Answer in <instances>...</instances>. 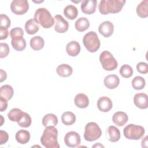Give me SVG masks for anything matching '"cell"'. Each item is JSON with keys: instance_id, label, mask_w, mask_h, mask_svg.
Returning <instances> with one entry per match:
<instances>
[{"instance_id": "cell-1", "label": "cell", "mask_w": 148, "mask_h": 148, "mask_svg": "<svg viewBox=\"0 0 148 148\" xmlns=\"http://www.w3.org/2000/svg\"><path fill=\"white\" fill-rule=\"evenodd\" d=\"M58 131L54 127H46L40 138L42 145L46 148H59L57 140Z\"/></svg>"}, {"instance_id": "cell-2", "label": "cell", "mask_w": 148, "mask_h": 148, "mask_svg": "<svg viewBox=\"0 0 148 148\" xmlns=\"http://www.w3.org/2000/svg\"><path fill=\"white\" fill-rule=\"evenodd\" d=\"M125 3V0H102L99 4V11L104 15L117 13L121 10Z\"/></svg>"}, {"instance_id": "cell-3", "label": "cell", "mask_w": 148, "mask_h": 148, "mask_svg": "<svg viewBox=\"0 0 148 148\" xmlns=\"http://www.w3.org/2000/svg\"><path fill=\"white\" fill-rule=\"evenodd\" d=\"M34 19L45 28H49L54 24V18L50 12L44 8H39L35 11Z\"/></svg>"}, {"instance_id": "cell-4", "label": "cell", "mask_w": 148, "mask_h": 148, "mask_svg": "<svg viewBox=\"0 0 148 148\" xmlns=\"http://www.w3.org/2000/svg\"><path fill=\"white\" fill-rule=\"evenodd\" d=\"M83 43L86 49L91 53L96 52L101 45L98 35L94 31H90L86 34L83 38Z\"/></svg>"}, {"instance_id": "cell-5", "label": "cell", "mask_w": 148, "mask_h": 148, "mask_svg": "<svg viewBox=\"0 0 148 148\" xmlns=\"http://www.w3.org/2000/svg\"><path fill=\"white\" fill-rule=\"evenodd\" d=\"M145 128L138 125L130 124L127 125L123 130L124 136L131 140H139L144 135Z\"/></svg>"}, {"instance_id": "cell-6", "label": "cell", "mask_w": 148, "mask_h": 148, "mask_svg": "<svg viewBox=\"0 0 148 148\" xmlns=\"http://www.w3.org/2000/svg\"><path fill=\"white\" fill-rule=\"evenodd\" d=\"M102 135V131L95 122L87 123L85 127L84 138L88 142H92L99 139Z\"/></svg>"}, {"instance_id": "cell-7", "label": "cell", "mask_w": 148, "mask_h": 148, "mask_svg": "<svg viewBox=\"0 0 148 148\" xmlns=\"http://www.w3.org/2000/svg\"><path fill=\"white\" fill-rule=\"evenodd\" d=\"M99 61L103 68L108 71L115 69L118 64L113 56L108 51H102L99 56Z\"/></svg>"}, {"instance_id": "cell-8", "label": "cell", "mask_w": 148, "mask_h": 148, "mask_svg": "<svg viewBox=\"0 0 148 148\" xmlns=\"http://www.w3.org/2000/svg\"><path fill=\"white\" fill-rule=\"evenodd\" d=\"M29 9V4L27 0H13L10 4L12 12L17 15L25 14Z\"/></svg>"}, {"instance_id": "cell-9", "label": "cell", "mask_w": 148, "mask_h": 148, "mask_svg": "<svg viewBox=\"0 0 148 148\" xmlns=\"http://www.w3.org/2000/svg\"><path fill=\"white\" fill-rule=\"evenodd\" d=\"M64 142L65 145L69 147H76L78 146L81 142V139L79 134L75 131H70L66 134L64 137Z\"/></svg>"}, {"instance_id": "cell-10", "label": "cell", "mask_w": 148, "mask_h": 148, "mask_svg": "<svg viewBox=\"0 0 148 148\" xmlns=\"http://www.w3.org/2000/svg\"><path fill=\"white\" fill-rule=\"evenodd\" d=\"M54 30L58 33H64L66 32L69 28L68 22L60 14H57L54 17Z\"/></svg>"}, {"instance_id": "cell-11", "label": "cell", "mask_w": 148, "mask_h": 148, "mask_svg": "<svg viewBox=\"0 0 148 148\" xmlns=\"http://www.w3.org/2000/svg\"><path fill=\"white\" fill-rule=\"evenodd\" d=\"M134 103L135 106L140 109H145L148 107V97L146 94L137 93L134 95Z\"/></svg>"}, {"instance_id": "cell-12", "label": "cell", "mask_w": 148, "mask_h": 148, "mask_svg": "<svg viewBox=\"0 0 148 148\" xmlns=\"http://www.w3.org/2000/svg\"><path fill=\"white\" fill-rule=\"evenodd\" d=\"M97 1L96 0H84L82 1L81 9L83 13L91 14L95 12Z\"/></svg>"}, {"instance_id": "cell-13", "label": "cell", "mask_w": 148, "mask_h": 148, "mask_svg": "<svg viewBox=\"0 0 148 148\" xmlns=\"http://www.w3.org/2000/svg\"><path fill=\"white\" fill-rule=\"evenodd\" d=\"M113 30L114 25L109 21H105L102 23L98 27L99 32L105 38L110 36L113 34Z\"/></svg>"}, {"instance_id": "cell-14", "label": "cell", "mask_w": 148, "mask_h": 148, "mask_svg": "<svg viewBox=\"0 0 148 148\" xmlns=\"http://www.w3.org/2000/svg\"><path fill=\"white\" fill-rule=\"evenodd\" d=\"M113 106L111 99L106 96L100 97L97 101V107L98 109L102 112H109Z\"/></svg>"}, {"instance_id": "cell-15", "label": "cell", "mask_w": 148, "mask_h": 148, "mask_svg": "<svg viewBox=\"0 0 148 148\" xmlns=\"http://www.w3.org/2000/svg\"><path fill=\"white\" fill-rule=\"evenodd\" d=\"M128 120V115L123 112H117L113 115L112 121L114 124L119 127L125 125Z\"/></svg>"}, {"instance_id": "cell-16", "label": "cell", "mask_w": 148, "mask_h": 148, "mask_svg": "<svg viewBox=\"0 0 148 148\" xmlns=\"http://www.w3.org/2000/svg\"><path fill=\"white\" fill-rule=\"evenodd\" d=\"M106 136L109 141L112 142H116L120 139V132L115 126L110 125L108 127L106 131Z\"/></svg>"}, {"instance_id": "cell-17", "label": "cell", "mask_w": 148, "mask_h": 148, "mask_svg": "<svg viewBox=\"0 0 148 148\" xmlns=\"http://www.w3.org/2000/svg\"><path fill=\"white\" fill-rule=\"evenodd\" d=\"M103 83L108 88L114 89L119 85L120 79L116 75H109L105 77Z\"/></svg>"}, {"instance_id": "cell-18", "label": "cell", "mask_w": 148, "mask_h": 148, "mask_svg": "<svg viewBox=\"0 0 148 148\" xmlns=\"http://www.w3.org/2000/svg\"><path fill=\"white\" fill-rule=\"evenodd\" d=\"M66 51L70 56L75 57L77 56L80 51V45L77 42L72 40L66 45Z\"/></svg>"}, {"instance_id": "cell-19", "label": "cell", "mask_w": 148, "mask_h": 148, "mask_svg": "<svg viewBox=\"0 0 148 148\" xmlns=\"http://www.w3.org/2000/svg\"><path fill=\"white\" fill-rule=\"evenodd\" d=\"M74 102L77 107L79 108H86L88 106L89 99L86 94L79 93L75 96Z\"/></svg>"}, {"instance_id": "cell-20", "label": "cell", "mask_w": 148, "mask_h": 148, "mask_svg": "<svg viewBox=\"0 0 148 148\" xmlns=\"http://www.w3.org/2000/svg\"><path fill=\"white\" fill-rule=\"evenodd\" d=\"M56 72L60 76L66 77L72 75L73 72V69L69 65L62 64L57 66Z\"/></svg>"}, {"instance_id": "cell-21", "label": "cell", "mask_w": 148, "mask_h": 148, "mask_svg": "<svg viewBox=\"0 0 148 148\" xmlns=\"http://www.w3.org/2000/svg\"><path fill=\"white\" fill-rule=\"evenodd\" d=\"M39 29L38 24L35 21L34 18H31L26 21L25 24V30L29 35H33L36 34Z\"/></svg>"}, {"instance_id": "cell-22", "label": "cell", "mask_w": 148, "mask_h": 148, "mask_svg": "<svg viewBox=\"0 0 148 148\" xmlns=\"http://www.w3.org/2000/svg\"><path fill=\"white\" fill-rule=\"evenodd\" d=\"M58 123L57 117L52 113L46 114L42 119V124L45 127H55Z\"/></svg>"}, {"instance_id": "cell-23", "label": "cell", "mask_w": 148, "mask_h": 148, "mask_svg": "<svg viewBox=\"0 0 148 148\" xmlns=\"http://www.w3.org/2000/svg\"><path fill=\"white\" fill-rule=\"evenodd\" d=\"M30 137L29 132L24 130H20L18 131L15 135L17 142L20 144H25L28 143L29 141Z\"/></svg>"}, {"instance_id": "cell-24", "label": "cell", "mask_w": 148, "mask_h": 148, "mask_svg": "<svg viewBox=\"0 0 148 148\" xmlns=\"http://www.w3.org/2000/svg\"><path fill=\"white\" fill-rule=\"evenodd\" d=\"M75 27L77 31L79 32H83L89 28L90 22L86 17H82L76 21Z\"/></svg>"}, {"instance_id": "cell-25", "label": "cell", "mask_w": 148, "mask_h": 148, "mask_svg": "<svg viewBox=\"0 0 148 148\" xmlns=\"http://www.w3.org/2000/svg\"><path fill=\"white\" fill-rule=\"evenodd\" d=\"M45 45L43 39L40 36L32 37L30 40V46L34 50H41Z\"/></svg>"}, {"instance_id": "cell-26", "label": "cell", "mask_w": 148, "mask_h": 148, "mask_svg": "<svg viewBox=\"0 0 148 148\" xmlns=\"http://www.w3.org/2000/svg\"><path fill=\"white\" fill-rule=\"evenodd\" d=\"M136 13L138 16L142 18H146L148 16V1H142L136 8Z\"/></svg>"}, {"instance_id": "cell-27", "label": "cell", "mask_w": 148, "mask_h": 148, "mask_svg": "<svg viewBox=\"0 0 148 148\" xmlns=\"http://www.w3.org/2000/svg\"><path fill=\"white\" fill-rule=\"evenodd\" d=\"M64 14L67 18L69 20H73L77 16V9L72 5H67L64 9Z\"/></svg>"}, {"instance_id": "cell-28", "label": "cell", "mask_w": 148, "mask_h": 148, "mask_svg": "<svg viewBox=\"0 0 148 148\" xmlns=\"http://www.w3.org/2000/svg\"><path fill=\"white\" fill-rule=\"evenodd\" d=\"M14 94V90L12 87L8 84H5L1 87L0 97H2L7 101L11 99Z\"/></svg>"}, {"instance_id": "cell-29", "label": "cell", "mask_w": 148, "mask_h": 148, "mask_svg": "<svg viewBox=\"0 0 148 148\" xmlns=\"http://www.w3.org/2000/svg\"><path fill=\"white\" fill-rule=\"evenodd\" d=\"M61 121L65 125H72L76 121V116L71 112H65L61 116Z\"/></svg>"}, {"instance_id": "cell-30", "label": "cell", "mask_w": 148, "mask_h": 148, "mask_svg": "<svg viewBox=\"0 0 148 148\" xmlns=\"http://www.w3.org/2000/svg\"><path fill=\"white\" fill-rule=\"evenodd\" d=\"M11 44L13 48L16 51H23L26 47V41L24 38L12 39Z\"/></svg>"}, {"instance_id": "cell-31", "label": "cell", "mask_w": 148, "mask_h": 148, "mask_svg": "<svg viewBox=\"0 0 148 148\" xmlns=\"http://www.w3.org/2000/svg\"><path fill=\"white\" fill-rule=\"evenodd\" d=\"M23 112L18 108H13L8 113V119L12 121L17 122L23 115Z\"/></svg>"}, {"instance_id": "cell-32", "label": "cell", "mask_w": 148, "mask_h": 148, "mask_svg": "<svg viewBox=\"0 0 148 148\" xmlns=\"http://www.w3.org/2000/svg\"><path fill=\"white\" fill-rule=\"evenodd\" d=\"M17 123L18 125L21 127L27 128L31 125L32 123V119L29 114L23 112L21 117Z\"/></svg>"}, {"instance_id": "cell-33", "label": "cell", "mask_w": 148, "mask_h": 148, "mask_svg": "<svg viewBox=\"0 0 148 148\" xmlns=\"http://www.w3.org/2000/svg\"><path fill=\"white\" fill-rule=\"evenodd\" d=\"M146 84L145 80L143 77L137 76L135 77L132 80V87L136 90L143 89Z\"/></svg>"}, {"instance_id": "cell-34", "label": "cell", "mask_w": 148, "mask_h": 148, "mask_svg": "<svg viewBox=\"0 0 148 148\" xmlns=\"http://www.w3.org/2000/svg\"><path fill=\"white\" fill-rule=\"evenodd\" d=\"M119 72L122 77L124 78H129L133 75V69L130 65L124 64L121 66Z\"/></svg>"}, {"instance_id": "cell-35", "label": "cell", "mask_w": 148, "mask_h": 148, "mask_svg": "<svg viewBox=\"0 0 148 148\" xmlns=\"http://www.w3.org/2000/svg\"><path fill=\"white\" fill-rule=\"evenodd\" d=\"M24 31L20 27H15L12 28L10 31V36L12 39L23 38Z\"/></svg>"}, {"instance_id": "cell-36", "label": "cell", "mask_w": 148, "mask_h": 148, "mask_svg": "<svg viewBox=\"0 0 148 148\" xmlns=\"http://www.w3.org/2000/svg\"><path fill=\"white\" fill-rule=\"evenodd\" d=\"M10 20L9 17L4 14L0 15V27L8 29L10 26Z\"/></svg>"}, {"instance_id": "cell-37", "label": "cell", "mask_w": 148, "mask_h": 148, "mask_svg": "<svg viewBox=\"0 0 148 148\" xmlns=\"http://www.w3.org/2000/svg\"><path fill=\"white\" fill-rule=\"evenodd\" d=\"M9 47L6 43L1 42L0 43V57L3 58L6 57L9 53Z\"/></svg>"}, {"instance_id": "cell-38", "label": "cell", "mask_w": 148, "mask_h": 148, "mask_svg": "<svg viewBox=\"0 0 148 148\" xmlns=\"http://www.w3.org/2000/svg\"><path fill=\"white\" fill-rule=\"evenodd\" d=\"M136 69L140 73L146 74L148 72V65L146 62H140L136 65Z\"/></svg>"}, {"instance_id": "cell-39", "label": "cell", "mask_w": 148, "mask_h": 148, "mask_svg": "<svg viewBox=\"0 0 148 148\" xmlns=\"http://www.w3.org/2000/svg\"><path fill=\"white\" fill-rule=\"evenodd\" d=\"M9 139L8 134L3 130L0 131V145H2L7 142Z\"/></svg>"}, {"instance_id": "cell-40", "label": "cell", "mask_w": 148, "mask_h": 148, "mask_svg": "<svg viewBox=\"0 0 148 148\" xmlns=\"http://www.w3.org/2000/svg\"><path fill=\"white\" fill-rule=\"evenodd\" d=\"M8 108V102L6 99L0 97V111L3 112Z\"/></svg>"}, {"instance_id": "cell-41", "label": "cell", "mask_w": 148, "mask_h": 148, "mask_svg": "<svg viewBox=\"0 0 148 148\" xmlns=\"http://www.w3.org/2000/svg\"><path fill=\"white\" fill-rule=\"evenodd\" d=\"M9 34L8 29L0 27V39L3 40L7 38Z\"/></svg>"}, {"instance_id": "cell-42", "label": "cell", "mask_w": 148, "mask_h": 148, "mask_svg": "<svg viewBox=\"0 0 148 148\" xmlns=\"http://www.w3.org/2000/svg\"><path fill=\"white\" fill-rule=\"evenodd\" d=\"M0 75H1V80L0 82H2L3 80H6L7 77V75L5 71H4L3 69H0Z\"/></svg>"}, {"instance_id": "cell-43", "label": "cell", "mask_w": 148, "mask_h": 148, "mask_svg": "<svg viewBox=\"0 0 148 148\" xmlns=\"http://www.w3.org/2000/svg\"><path fill=\"white\" fill-rule=\"evenodd\" d=\"M95 146H97V147H99H99H103V146H102V145H101V144H100V143H97V144L94 145L92 147H95Z\"/></svg>"}]
</instances>
